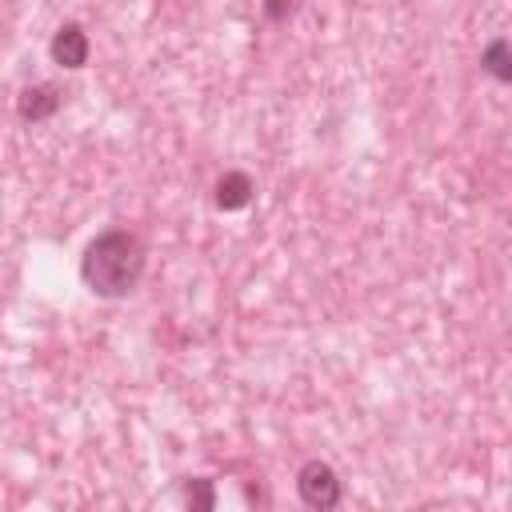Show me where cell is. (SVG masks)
Returning <instances> with one entry per match:
<instances>
[{"instance_id": "cell-3", "label": "cell", "mask_w": 512, "mask_h": 512, "mask_svg": "<svg viewBox=\"0 0 512 512\" xmlns=\"http://www.w3.org/2000/svg\"><path fill=\"white\" fill-rule=\"evenodd\" d=\"M48 52H52V60H56L60 68L76 72V68H84V64H88V32H84L76 20H64V24L52 32Z\"/></svg>"}, {"instance_id": "cell-4", "label": "cell", "mask_w": 512, "mask_h": 512, "mask_svg": "<svg viewBox=\"0 0 512 512\" xmlns=\"http://www.w3.org/2000/svg\"><path fill=\"white\" fill-rule=\"evenodd\" d=\"M60 104H64V92L56 88V84H28V88H20V96H16V116L24 120V124H40V120H48V116H56L60 112Z\"/></svg>"}, {"instance_id": "cell-5", "label": "cell", "mask_w": 512, "mask_h": 512, "mask_svg": "<svg viewBox=\"0 0 512 512\" xmlns=\"http://www.w3.org/2000/svg\"><path fill=\"white\" fill-rule=\"evenodd\" d=\"M252 192H256L252 176L240 172V168H228V172L216 180V188H212V204H216L220 212H240V208L252 204Z\"/></svg>"}, {"instance_id": "cell-6", "label": "cell", "mask_w": 512, "mask_h": 512, "mask_svg": "<svg viewBox=\"0 0 512 512\" xmlns=\"http://www.w3.org/2000/svg\"><path fill=\"white\" fill-rule=\"evenodd\" d=\"M480 68H484L492 80H500V84H508V80H512V48H508V40H504V36H496V40L480 52Z\"/></svg>"}, {"instance_id": "cell-8", "label": "cell", "mask_w": 512, "mask_h": 512, "mask_svg": "<svg viewBox=\"0 0 512 512\" xmlns=\"http://www.w3.org/2000/svg\"><path fill=\"white\" fill-rule=\"evenodd\" d=\"M292 8H296V0H264V16L268 20H284Z\"/></svg>"}, {"instance_id": "cell-7", "label": "cell", "mask_w": 512, "mask_h": 512, "mask_svg": "<svg viewBox=\"0 0 512 512\" xmlns=\"http://www.w3.org/2000/svg\"><path fill=\"white\" fill-rule=\"evenodd\" d=\"M184 496L196 512H212L216 508V492H212V480L208 476H196V480H184Z\"/></svg>"}, {"instance_id": "cell-2", "label": "cell", "mask_w": 512, "mask_h": 512, "mask_svg": "<svg viewBox=\"0 0 512 512\" xmlns=\"http://www.w3.org/2000/svg\"><path fill=\"white\" fill-rule=\"evenodd\" d=\"M340 492H344L340 488V476H336V468L328 460H304L300 464V472H296V496L308 508L328 512V508L340 504Z\"/></svg>"}, {"instance_id": "cell-1", "label": "cell", "mask_w": 512, "mask_h": 512, "mask_svg": "<svg viewBox=\"0 0 512 512\" xmlns=\"http://www.w3.org/2000/svg\"><path fill=\"white\" fill-rule=\"evenodd\" d=\"M144 276V244L128 228H108L96 240H88L80 256V280L100 300L128 296Z\"/></svg>"}]
</instances>
